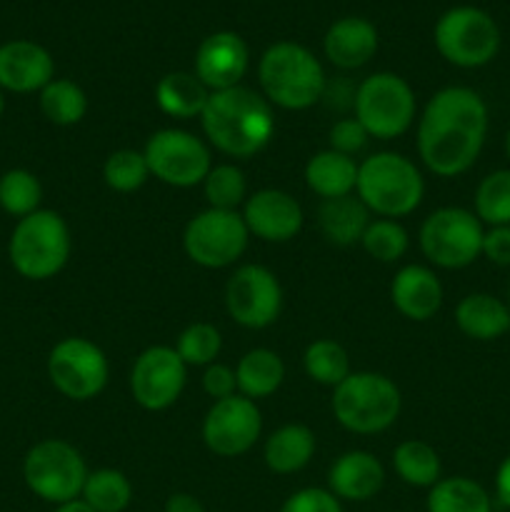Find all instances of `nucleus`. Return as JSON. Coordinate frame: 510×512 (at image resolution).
I'll list each match as a JSON object with an SVG mask.
<instances>
[{"mask_svg": "<svg viewBox=\"0 0 510 512\" xmlns=\"http://www.w3.org/2000/svg\"><path fill=\"white\" fill-rule=\"evenodd\" d=\"M488 135V105L465 85L440 88L418 118V155L438 178H458L480 158Z\"/></svg>", "mask_w": 510, "mask_h": 512, "instance_id": "obj_1", "label": "nucleus"}, {"mask_svg": "<svg viewBox=\"0 0 510 512\" xmlns=\"http://www.w3.org/2000/svg\"><path fill=\"white\" fill-rule=\"evenodd\" d=\"M200 125L215 150L238 160L263 153L275 138L273 105L245 85L210 93Z\"/></svg>", "mask_w": 510, "mask_h": 512, "instance_id": "obj_2", "label": "nucleus"}, {"mask_svg": "<svg viewBox=\"0 0 510 512\" xmlns=\"http://www.w3.org/2000/svg\"><path fill=\"white\" fill-rule=\"evenodd\" d=\"M260 95L283 110H308L323 100L325 70L305 45L280 40L265 48L258 63Z\"/></svg>", "mask_w": 510, "mask_h": 512, "instance_id": "obj_3", "label": "nucleus"}, {"mask_svg": "<svg viewBox=\"0 0 510 512\" xmlns=\"http://www.w3.org/2000/svg\"><path fill=\"white\" fill-rule=\"evenodd\" d=\"M355 195L370 210V215L398 220L423 203L425 180L413 160L383 150L358 163Z\"/></svg>", "mask_w": 510, "mask_h": 512, "instance_id": "obj_4", "label": "nucleus"}, {"mask_svg": "<svg viewBox=\"0 0 510 512\" xmlns=\"http://www.w3.org/2000/svg\"><path fill=\"white\" fill-rule=\"evenodd\" d=\"M73 238L65 218L55 210H35L15 223L8 240V258L15 273L33 283L55 278L68 265Z\"/></svg>", "mask_w": 510, "mask_h": 512, "instance_id": "obj_5", "label": "nucleus"}, {"mask_svg": "<svg viewBox=\"0 0 510 512\" xmlns=\"http://www.w3.org/2000/svg\"><path fill=\"white\" fill-rule=\"evenodd\" d=\"M330 408L335 420L348 433L375 435L388 430L398 420L403 398L398 385L388 375L360 370L350 373L338 388H333Z\"/></svg>", "mask_w": 510, "mask_h": 512, "instance_id": "obj_6", "label": "nucleus"}, {"mask_svg": "<svg viewBox=\"0 0 510 512\" xmlns=\"http://www.w3.org/2000/svg\"><path fill=\"white\" fill-rule=\"evenodd\" d=\"M353 110L370 138L395 140L413 128L418 103L408 80L395 73H373L355 88Z\"/></svg>", "mask_w": 510, "mask_h": 512, "instance_id": "obj_7", "label": "nucleus"}, {"mask_svg": "<svg viewBox=\"0 0 510 512\" xmlns=\"http://www.w3.org/2000/svg\"><path fill=\"white\" fill-rule=\"evenodd\" d=\"M88 473L85 458L68 440H40L25 453L23 460V478L28 490L53 505L78 500L83 495Z\"/></svg>", "mask_w": 510, "mask_h": 512, "instance_id": "obj_8", "label": "nucleus"}, {"mask_svg": "<svg viewBox=\"0 0 510 512\" xmlns=\"http://www.w3.org/2000/svg\"><path fill=\"white\" fill-rule=\"evenodd\" d=\"M440 58L458 68H483L498 55L500 28L493 15L475 5H455L445 10L433 28Z\"/></svg>", "mask_w": 510, "mask_h": 512, "instance_id": "obj_9", "label": "nucleus"}, {"mask_svg": "<svg viewBox=\"0 0 510 512\" xmlns=\"http://www.w3.org/2000/svg\"><path fill=\"white\" fill-rule=\"evenodd\" d=\"M483 223L473 210L438 208L423 220L418 243L430 265L443 270H460L483 255Z\"/></svg>", "mask_w": 510, "mask_h": 512, "instance_id": "obj_10", "label": "nucleus"}, {"mask_svg": "<svg viewBox=\"0 0 510 512\" xmlns=\"http://www.w3.org/2000/svg\"><path fill=\"white\" fill-rule=\"evenodd\" d=\"M250 233L238 210L205 208L183 230V250L195 265L208 270L230 268L243 258Z\"/></svg>", "mask_w": 510, "mask_h": 512, "instance_id": "obj_11", "label": "nucleus"}, {"mask_svg": "<svg viewBox=\"0 0 510 512\" xmlns=\"http://www.w3.org/2000/svg\"><path fill=\"white\" fill-rule=\"evenodd\" d=\"M48 378L63 398L88 403L98 398L110 378V365L103 348L93 340L70 335L58 340L48 355Z\"/></svg>", "mask_w": 510, "mask_h": 512, "instance_id": "obj_12", "label": "nucleus"}, {"mask_svg": "<svg viewBox=\"0 0 510 512\" xmlns=\"http://www.w3.org/2000/svg\"><path fill=\"white\" fill-rule=\"evenodd\" d=\"M150 178L170 188H195L203 185L213 168L210 148L198 135L180 128H163L148 138L143 148Z\"/></svg>", "mask_w": 510, "mask_h": 512, "instance_id": "obj_13", "label": "nucleus"}, {"mask_svg": "<svg viewBox=\"0 0 510 512\" xmlns=\"http://www.w3.org/2000/svg\"><path fill=\"white\" fill-rule=\"evenodd\" d=\"M225 310L235 323L248 330L273 325L283 310V288L278 275L255 263L235 268L225 285Z\"/></svg>", "mask_w": 510, "mask_h": 512, "instance_id": "obj_14", "label": "nucleus"}, {"mask_svg": "<svg viewBox=\"0 0 510 512\" xmlns=\"http://www.w3.org/2000/svg\"><path fill=\"white\" fill-rule=\"evenodd\" d=\"M188 380V365L170 345H150L135 358L130 370V395L150 413L178 403Z\"/></svg>", "mask_w": 510, "mask_h": 512, "instance_id": "obj_15", "label": "nucleus"}, {"mask_svg": "<svg viewBox=\"0 0 510 512\" xmlns=\"http://www.w3.org/2000/svg\"><path fill=\"white\" fill-rule=\"evenodd\" d=\"M263 433V415L255 400L243 395L215 400L203 418V443L218 458H240L255 448Z\"/></svg>", "mask_w": 510, "mask_h": 512, "instance_id": "obj_16", "label": "nucleus"}, {"mask_svg": "<svg viewBox=\"0 0 510 512\" xmlns=\"http://www.w3.org/2000/svg\"><path fill=\"white\" fill-rule=\"evenodd\" d=\"M250 68L248 43L233 30L210 33L195 50L193 73L210 93L243 83Z\"/></svg>", "mask_w": 510, "mask_h": 512, "instance_id": "obj_17", "label": "nucleus"}, {"mask_svg": "<svg viewBox=\"0 0 510 512\" xmlns=\"http://www.w3.org/2000/svg\"><path fill=\"white\" fill-rule=\"evenodd\" d=\"M243 220L250 235L263 243H288L303 230V208L290 193L263 188L243 203Z\"/></svg>", "mask_w": 510, "mask_h": 512, "instance_id": "obj_18", "label": "nucleus"}, {"mask_svg": "<svg viewBox=\"0 0 510 512\" xmlns=\"http://www.w3.org/2000/svg\"><path fill=\"white\" fill-rule=\"evenodd\" d=\"M55 78V60L35 40H8L0 45V88L8 93H40Z\"/></svg>", "mask_w": 510, "mask_h": 512, "instance_id": "obj_19", "label": "nucleus"}, {"mask_svg": "<svg viewBox=\"0 0 510 512\" xmlns=\"http://www.w3.org/2000/svg\"><path fill=\"white\" fill-rule=\"evenodd\" d=\"M390 300L405 320L425 323L443 305V283L428 265H405L390 283Z\"/></svg>", "mask_w": 510, "mask_h": 512, "instance_id": "obj_20", "label": "nucleus"}, {"mask_svg": "<svg viewBox=\"0 0 510 512\" xmlns=\"http://www.w3.org/2000/svg\"><path fill=\"white\" fill-rule=\"evenodd\" d=\"M323 53L340 70L363 68L378 53V28L368 18L345 15L325 30Z\"/></svg>", "mask_w": 510, "mask_h": 512, "instance_id": "obj_21", "label": "nucleus"}, {"mask_svg": "<svg viewBox=\"0 0 510 512\" xmlns=\"http://www.w3.org/2000/svg\"><path fill=\"white\" fill-rule=\"evenodd\" d=\"M385 483V468L368 450H348L328 470V490L338 500L365 503L375 498Z\"/></svg>", "mask_w": 510, "mask_h": 512, "instance_id": "obj_22", "label": "nucleus"}, {"mask_svg": "<svg viewBox=\"0 0 510 512\" xmlns=\"http://www.w3.org/2000/svg\"><path fill=\"white\" fill-rule=\"evenodd\" d=\"M455 325L465 338L490 343L510 330V308L490 293H470L455 305Z\"/></svg>", "mask_w": 510, "mask_h": 512, "instance_id": "obj_23", "label": "nucleus"}, {"mask_svg": "<svg viewBox=\"0 0 510 512\" xmlns=\"http://www.w3.org/2000/svg\"><path fill=\"white\" fill-rule=\"evenodd\" d=\"M315 455V433L308 425L288 423L273 430L265 440L263 458L270 473L293 475L300 473Z\"/></svg>", "mask_w": 510, "mask_h": 512, "instance_id": "obj_24", "label": "nucleus"}, {"mask_svg": "<svg viewBox=\"0 0 510 512\" xmlns=\"http://www.w3.org/2000/svg\"><path fill=\"white\" fill-rule=\"evenodd\" d=\"M358 183V163L355 158L340 155L335 150H320L305 163V185L318 198H345L355 193Z\"/></svg>", "mask_w": 510, "mask_h": 512, "instance_id": "obj_25", "label": "nucleus"}, {"mask_svg": "<svg viewBox=\"0 0 510 512\" xmlns=\"http://www.w3.org/2000/svg\"><path fill=\"white\" fill-rule=\"evenodd\" d=\"M370 210L360 203L358 195H345V198L323 200L318 208L320 233L328 243L338 248H348L363 240L365 228L370 225Z\"/></svg>", "mask_w": 510, "mask_h": 512, "instance_id": "obj_26", "label": "nucleus"}, {"mask_svg": "<svg viewBox=\"0 0 510 512\" xmlns=\"http://www.w3.org/2000/svg\"><path fill=\"white\" fill-rule=\"evenodd\" d=\"M235 380H238V393L258 403L278 393L285 380V363L275 350H248L235 365Z\"/></svg>", "mask_w": 510, "mask_h": 512, "instance_id": "obj_27", "label": "nucleus"}, {"mask_svg": "<svg viewBox=\"0 0 510 512\" xmlns=\"http://www.w3.org/2000/svg\"><path fill=\"white\" fill-rule=\"evenodd\" d=\"M208 98L210 90L195 78V73H183V70L163 75L155 85V103H158L160 113L175 120L200 118Z\"/></svg>", "mask_w": 510, "mask_h": 512, "instance_id": "obj_28", "label": "nucleus"}, {"mask_svg": "<svg viewBox=\"0 0 510 512\" xmlns=\"http://www.w3.org/2000/svg\"><path fill=\"white\" fill-rule=\"evenodd\" d=\"M425 505H428V512H493L488 490L463 475L440 478L428 490Z\"/></svg>", "mask_w": 510, "mask_h": 512, "instance_id": "obj_29", "label": "nucleus"}, {"mask_svg": "<svg viewBox=\"0 0 510 512\" xmlns=\"http://www.w3.org/2000/svg\"><path fill=\"white\" fill-rule=\"evenodd\" d=\"M38 95L40 113L45 115V120L60 125V128L78 125L88 113V95L75 80L53 78Z\"/></svg>", "mask_w": 510, "mask_h": 512, "instance_id": "obj_30", "label": "nucleus"}, {"mask_svg": "<svg viewBox=\"0 0 510 512\" xmlns=\"http://www.w3.org/2000/svg\"><path fill=\"white\" fill-rule=\"evenodd\" d=\"M393 468L405 485L430 490L440 480V455L423 440H403L393 450Z\"/></svg>", "mask_w": 510, "mask_h": 512, "instance_id": "obj_31", "label": "nucleus"}, {"mask_svg": "<svg viewBox=\"0 0 510 512\" xmlns=\"http://www.w3.org/2000/svg\"><path fill=\"white\" fill-rule=\"evenodd\" d=\"M303 368L313 383L325 388H338L353 370H350L348 350L330 338L313 340L303 353Z\"/></svg>", "mask_w": 510, "mask_h": 512, "instance_id": "obj_32", "label": "nucleus"}, {"mask_svg": "<svg viewBox=\"0 0 510 512\" xmlns=\"http://www.w3.org/2000/svg\"><path fill=\"white\" fill-rule=\"evenodd\" d=\"M80 498L95 512H123L133 500V485L120 470L100 468L88 473Z\"/></svg>", "mask_w": 510, "mask_h": 512, "instance_id": "obj_33", "label": "nucleus"}, {"mask_svg": "<svg viewBox=\"0 0 510 512\" xmlns=\"http://www.w3.org/2000/svg\"><path fill=\"white\" fill-rule=\"evenodd\" d=\"M43 203V185L38 175L25 168H10L0 175V208L13 218H28L40 210Z\"/></svg>", "mask_w": 510, "mask_h": 512, "instance_id": "obj_34", "label": "nucleus"}, {"mask_svg": "<svg viewBox=\"0 0 510 512\" xmlns=\"http://www.w3.org/2000/svg\"><path fill=\"white\" fill-rule=\"evenodd\" d=\"M473 213L488 228L510 225V170H495L480 180Z\"/></svg>", "mask_w": 510, "mask_h": 512, "instance_id": "obj_35", "label": "nucleus"}, {"mask_svg": "<svg viewBox=\"0 0 510 512\" xmlns=\"http://www.w3.org/2000/svg\"><path fill=\"white\" fill-rule=\"evenodd\" d=\"M203 193L208 208L238 210L248 200V180L235 163L213 165L208 178L203 180Z\"/></svg>", "mask_w": 510, "mask_h": 512, "instance_id": "obj_36", "label": "nucleus"}, {"mask_svg": "<svg viewBox=\"0 0 510 512\" xmlns=\"http://www.w3.org/2000/svg\"><path fill=\"white\" fill-rule=\"evenodd\" d=\"M365 253L378 263H398L410 248L408 230L390 218H375L365 228L363 240H360Z\"/></svg>", "mask_w": 510, "mask_h": 512, "instance_id": "obj_37", "label": "nucleus"}, {"mask_svg": "<svg viewBox=\"0 0 510 512\" xmlns=\"http://www.w3.org/2000/svg\"><path fill=\"white\" fill-rule=\"evenodd\" d=\"M150 178L148 160L143 150L123 148L108 155L103 165V180L115 193H135L143 188Z\"/></svg>", "mask_w": 510, "mask_h": 512, "instance_id": "obj_38", "label": "nucleus"}, {"mask_svg": "<svg viewBox=\"0 0 510 512\" xmlns=\"http://www.w3.org/2000/svg\"><path fill=\"white\" fill-rule=\"evenodd\" d=\"M173 348L188 368H208L218 360L220 350H223V338L215 325L193 323L178 335Z\"/></svg>", "mask_w": 510, "mask_h": 512, "instance_id": "obj_39", "label": "nucleus"}, {"mask_svg": "<svg viewBox=\"0 0 510 512\" xmlns=\"http://www.w3.org/2000/svg\"><path fill=\"white\" fill-rule=\"evenodd\" d=\"M370 135L363 125L358 123V118H343V120H335L330 125V133H328V148L335 150L340 155H348V158H355L358 153H363L365 145H368Z\"/></svg>", "mask_w": 510, "mask_h": 512, "instance_id": "obj_40", "label": "nucleus"}, {"mask_svg": "<svg viewBox=\"0 0 510 512\" xmlns=\"http://www.w3.org/2000/svg\"><path fill=\"white\" fill-rule=\"evenodd\" d=\"M280 512H343V505L328 488H303L285 500Z\"/></svg>", "mask_w": 510, "mask_h": 512, "instance_id": "obj_41", "label": "nucleus"}, {"mask_svg": "<svg viewBox=\"0 0 510 512\" xmlns=\"http://www.w3.org/2000/svg\"><path fill=\"white\" fill-rule=\"evenodd\" d=\"M203 390L215 400L230 398V395H238V380H235V370L228 368L223 363H213L205 368L203 373Z\"/></svg>", "mask_w": 510, "mask_h": 512, "instance_id": "obj_42", "label": "nucleus"}, {"mask_svg": "<svg viewBox=\"0 0 510 512\" xmlns=\"http://www.w3.org/2000/svg\"><path fill=\"white\" fill-rule=\"evenodd\" d=\"M483 255L500 268H510V225L485 230Z\"/></svg>", "mask_w": 510, "mask_h": 512, "instance_id": "obj_43", "label": "nucleus"}, {"mask_svg": "<svg viewBox=\"0 0 510 512\" xmlns=\"http://www.w3.org/2000/svg\"><path fill=\"white\" fill-rule=\"evenodd\" d=\"M495 498L503 508L510 510V455L498 465V473H495Z\"/></svg>", "mask_w": 510, "mask_h": 512, "instance_id": "obj_44", "label": "nucleus"}, {"mask_svg": "<svg viewBox=\"0 0 510 512\" xmlns=\"http://www.w3.org/2000/svg\"><path fill=\"white\" fill-rule=\"evenodd\" d=\"M165 512H205V508L195 495L173 493L165 500Z\"/></svg>", "mask_w": 510, "mask_h": 512, "instance_id": "obj_45", "label": "nucleus"}, {"mask_svg": "<svg viewBox=\"0 0 510 512\" xmlns=\"http://www.w3.org/2000/svg\"><path fill=\"white\" fill-rule=\"evenodd\" d=\"M53 512H95V510L90 508V505L85 503L83 498H78V500H70V503L58 505V508H55Z\"/></svg>", "mask_w": 510, "mask_h": 512, "instance_id": "obj_46", "label": "nucleus"}, {"mask_svg": "<svg viewBox=\"0 0 510 512\" xmlns=\"http://www.w3.org/2000/svg\"><path fill=\"white\" fill-rule=\"evenodd\" d=\"M3 113H5V90L0 88V118H3Z\"/></svg>", "mask_w": 510, "mask_h": 512, "instance_id": "obj_47", "label": "nucleus"}, {"mask_svg": "<svg viewBox=\"0 0 510 512\" xmlns=\"http://www.w3.org/2000/svg\"><path fill=\"white\" fill-rule=\"evenodd\" d=\"M505 155H508V163H510V130L508 135H505Z\"/></svg>", "mask_w": 510, "mask_h": 512, "instance_id": "obj_48", "label": "nucleus"}, {"mask_svg": "<svg viewBox=\"0 0 510 512\" xmlns=\"http://www.w3.org/2000/svg\"><path fill=\"white\" fill-rule=\"evenodd\" d=\"M508 308H510V285H508Z\"/></svg>", "mask_w": 510, "mask_h": 512, "instance_id": "obj_49", "label": "nucleus"}]
</instances>
